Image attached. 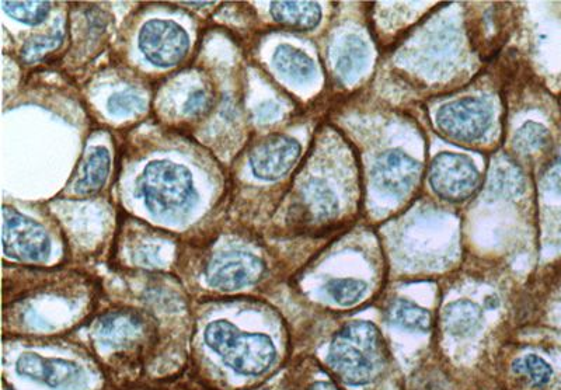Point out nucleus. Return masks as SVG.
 <instances>
[{
	"label": "nucleus",
	"instance_id": "17",
	"mask_svg": "<svg viewBox=\"0 0 561 390\" xmlns=\"http://www.w3.org/2000/svg\"><path fill=\"white\" fill-rule=\"evenodd\" d=\"M482 320V309L470 301L452 302L442 313V323L446 332L455 337L472 336L482 326Z\"/></svg>",
	"mask_w": 561,
	"mask_h": 390
},
{
	"label": "nucleus",
	"instance_id": "6",
	"mask_svg": "<svg viewBox=\"0 0 561 390\" xmlns=\"http://www.w3.org/2000/svg\"><path fill=\"white\" fill-rule=\"evenodd\" d=\"M3 250L12 259L41 263L50 257L51 239L36 221L12 208H3Z\"/></svg>",
	"mask_w": 561,
	"mask_h": 390
},
{
	"label": "nucleus",
	"instance_id": "4",
	"mask_svg": "<svg viewBox=\"0 0 561 390\" xmlns=\"http://www.w3.org/2000/svg\"><path fill=\"white\" fill-rule=\"evenodd\" d=\"M493 117L494 111L490 102L468 97V99L444 104L438 110L435 121L439 131L446 137L465 144H473L489 132Z\"/></svg>",
	"mask_w": 561,
	"mask_h": 390
},
{
	"label": "nucleus",
	"instance_id": "12",
	"mask_svg": "<svg viewBox=\"0 0 561 390\" xmlns=\"http://www.w3.org/2000/svg\"><path fill=\"white\" fill-rule=\"evenodd\" d=\"M16 371L24 378L54 389L76 388L85 381V372L76 362L44 358L34 353L20 355Z\"/></svg>",
	"mask_w": 561,
	"mask_h": 390
},
{
	"label": "nucleus",
	"instance_id": "23",
	"mask_svg": "<svg viewBox=\"0 0 561 390\" xmlns=\"http://www.w3.org/2000/svg\"><path fill=\"white\" fill-rule=\"evenodd\" d=\"M368 285L364 281L351 280H331L326 284V292L336 304L341 306H351L357 304L364 298Z\"/></svg>",
	"mask_w": 561,
	"mask_h": 390
},
{
	"label": "nucleus",
	"instance_id": "9",
	"mask_svg": "<svg viewBox=\"0 0 561 390\" xmlns=\"http://www.w3.org/2000/svg\"><path fill=\"white\" fill-rule=\"evenodd\" d=\"M301 152V144L295 138L273 134L254 146L250 152V167L257 179L277 181L294 169Z\"/></svg>",
	"mask_w": 561,
	"mask_h": 390
},
{
	"label": "nucleus",
	"instance_id": "19",
	"mask_svg": "<svg viewBox=\"0 0 561 390\" xmlns=\"http://www.w3.org/2000/svg\"><path fill=\"white\" fill-rule=\"evenodd\" d=\"M489 186L500 197H517L525 191V176L514 160L500 158L491 167Z\"/></svg>",
	"mask_w": 561,
	"mask_h": 390
},
{
	"label": "nucleus",
	"instance_id": "24",
	"mask_svg": "<svg viewBox=\"0 0 561 390\" xmlns=\"http://www.w3.org/2000/svg\"><path fill=\"white\" fill-rule=\"evenodd\" d=\"M517 374L525 375L535 388H543L552 379V367L538 355H526L512 364Z\"/></svg>",
	"mask_w": 561,
	"mask_h": 390
},
{
	"label": "nucleus",
	"instance_id": "29",
	"mask_svg": "<svg viewBox=\"0 0 561 390\" xmlns=\"http://www.w3.org/2000/svg\"><path fill=\"white\" fill-rule=\"evenodd\" d=\"M281 109L277 103L274 102H266L261 103L259 109L256 111V118L260 121L261 124L270 123V121L275 120L278 116H280Z\"/></svg>",
	"mask_w": 561,
	"mask_h": 390
},
{
	"label": "nucleus",
	"instance_id": "26",
	"mask_svg": "<svg viewBox=\"0 0 561 390\" xmlns=\"http://www.w3.org/2000/svg\"><path fill=\"white\" fill-rule=\"evenodd\" d=\"M146 109V100L141 94L125 90L114 93L107 100V110L111 116L130 117L142 113Z\"/></svg>",
	"mask_w": 561,
	"mask_h": 390
},
{
	"label": "nucleus",
	"instance_id": "7",
	"mask_svg": "<svg viewBox=\"0 0 561 390\" xmlns=\"http://www.w3.org/2000/svg\"><path fill=\"white\" fill-rule=\"evenodd\" d=\"M138 47L153 66L172 68L186 58L190 37L180 24L170 20H151L139 31Z\"/></svg>",
	"mask_w": 561,
	"mask_h": 390
},
{
	"label": "nucleus",
	"instance_id": "13",
	"mask_svg": "<svg viewBox=\"0 0 561 390\" xmlns=\"http://www.w3.org/2000/svg\"><path fill=\"white\" fill-rule=\"evenodd\" d=\"M146 334V320L137 312L120 311L107 313L97 325V340L104 347L127 348L134 346Z\"/></svg>",
	"mask_w": 561,
	"mask_h": 390
},
{
	"label": "nucleus",
	"instance_id": "27",
	"mask_svg": "<svg viewBox=\"0 0 561 390\" xmlns=\"http://www.w3.org/2000/svg\"><path fill=\"white\" fill-rule=\"evenodd\" d=\"M214 107V97L208 90L197 89L187 97L184 113L190 117H202Z\"/></svg>",
	"mask_w": 561,
	"mask_h": 390
},
{
	"label": "nucleus",
	"instance_id": "8",
	"mask_svg": "<svg viewBox=\"0 0 561 390\" xmlns=\"http://www.w3.org/2000/svg\"><path fill=\"white\" fill-rule=\"evenodd\" d=\"M264 271L266 266L259 257L245 252H226L209 261L205 280L211 288L238 291L257 284Z\"/></svg>",
	"mask_w": 561,
	"mask_h": 390
},
{
	"label": "nucleus",
	"instance_id": "10",
	"mask_svg": "<svg viewBox=\"0 0 561 390\" xmlns=\"http://www.w3.org/2000/svg\"><path fill=\"white\" fill-rule=\"evenodd\" d=\"M421 165L400 149H389L376 159L372 183L386 197L400 198L413 190L420 179Z\"/></svg>",
	"mask_w": 561,
	"mask_h": 390
},
{
	"label": "nucleus",
	"instance_id": "14",
	"mask_svg": "<svg viewBox=\"0 0 561 390\" xmlns=\"http://www.w3.org/2000/svg\"><path fill=\"white\" fill-rule=\"evenodd\" d=\"M111 170V156L104 146H94L90 149L79 167V176L75 181L76 194L93 195L100 191L107 183Z\"/></svg>",
	"mask_w": 561,
	"mask_h": 390
},
{
	"label": "nucleus",
	"instance_id": "16",
	"mask_svg": "<svg viewBox=\"0 0 561 390\" xmlns=\"http://www.w3.org/2000/svg\"><path fill=\"white\" fill-rule=\"evenodd\" d=\"M273 65L289 82H310L316 75L315 61L306 52L288 44L278 45L275 48Z\"/></svg>",
	"mask_w": 561,
	"mask_h": 390
},
{
	"label": "nucleus",
	"instance_id": "22",
	"mask_svg": "<svg viewBox=\"0 0 561 390\" xmlns=\"http://www.w3.org/2000/svg\"><path fill=\"white\" fill-rule=\"evenodd\" d=\"M6 15L27 26H38L50 15V2H2Z\"/></svg>",
	"mask_w": 561,
	"mask_h": 390
},
{
	"label": "nucleus",
	"instance_id": "3",
	"mask_svg": "<svg viewBox=\"0 0 561 390\" xmlns=\"http://www.w3.org/2000/svg\"><path fill=\"white\" fill-rule=\"evenodd\" d=\"M204 340L229 368L240 375L264 374L277 357V350L270 337L240 332L225 320H216L208 325Z\"/></svg>",
	"mask_w": 561,
	"mask_h": 390
},
{
	"label": "nucleus",
	"instance_id": "5",
	"mask_svg": "<svg viewBox=\"0 0 561 390\" xmlns=\"http://www.w3.org/2000/svg\"><path fill=\"white\" fill-rule=\"evenodd\" d=\"M482 183L479 169L468 156L439 153L432 160L430 184L438 197L449 203H462L476 193Z\"/></svg>",
	"mask_w": 561,
	"mask_h": 390
},
{
	"label": "nucleus",
	"instance_id": "20",
	"mask_svg": "<svg viewBox=\"0 0 561 390\" xmlns=\"http://www.w3.org/2000/svg\"><path fill=\"white\" fill-rule=\"evenodd\" d=\"M389 322L409 332L427 333L432 326L431 313L413 302L397 299L389 306Z\"/></svg>",
	"mask_w": 561,
	"mask_h": 390
},
{
	"label": "nucleus",
	"instance_id": "28",
	"mask_svg": "<svg viewBox=\"0 0 561 390\" xmlns=\"http://www.w3.org/2000/svg\"><path fill=\"white\" fill-rule=\"evenodd\" d=\"M543 184L550 193L561 195V153L546 167Z\"/></svg>",
	"mask_w": 561,
	"mask_h": 390
},
{
	"label": "nucleus",
	"instance_id": "15",
	"mask_svg": "<svg viewBox=\"0 0 561 390\" xmlns=\"http://www.w3.org/2000/svg\"><path fill=\"white\" fill-rule=\"evenodd\" d=\"M271 16L288 29L309 31L322 20V9L316 2H273Z\"/></svg>",
	"mask_w": 561,
	"mask_h": 390
},
{
	"label": "nucleus",
	"instance_id": "25",
	"mask_svg": "<svg viewBox=\"0 0 561 390\" xmlns=\"http://www.w3.org/2000/svg\"><path fill=\"white\" fill-rule=\"evenodd\" d=\"M62 40H64L62 30L51 31V33L43 34V36L31 37L23 45L22 52H20L23 61L26 64L40 61L48 52L57 50Z\"/></svg>",
	"mask_w": 561,
	"mask_h": 390
},
{
	"label": "nucleus",
	"instance_id": "21",
	"mask_svg": "<svg viewBox=\"0 0 561 390\" xmlns=\"http://www.w3.org/2000/svg\"><path fill=\"white\" fill-rule=\"evenodd\" d=\"M552 142V135L542 124L526 123L522 125L512 139L515 151L522 155H532V153L545 151Z\"/></svg>",
	"mask_w": 561,
	"mask_h": 390
},
{
	"label": "nucleus",
	"instance_id": "11",
	"mask_svg": "<svg viewBox=\"0 0 561 390\" xmlns=\"http://www.w3.org/2000/svg\"><path fill=\"white\" fill-rule=\"evenodd\" d=\"M339 200L322 180H309L298 191L291 207L295 224L303 228H324L339 215Z\"/></svg>",
	"mask_w": 561,
	"mask_h": 390
},
{
	"label": "nucleus",
	"instance_id": "30",
	"mask_svg": "<svg viewBox=\"0 0 561 390\" xmlns=\"http://www.w3.org/2000/svg\"><path fill=\"white\" fill-rule=\"evenodd\" d=\"M310 390H339L333 383L329 382H317L310 388Z\"/></svg>",
	"mask_w": 561,
	"mask_h": 390
},
{
	"label": "nucleus",
	"instance_id": "31",
	"mask_svg": "<svg viewBox=\"0 0 561 390\" xmlns=\"http://www.w3.org/2000/svg\"><path fill=\"white\" fill-rule=\"evenodd\" d=\"M183 5L186 6H191V8H195V6H200V8H204V6H208V5H212V3H205V2H200V3H183Z\"/></svg>",
	"mask_w": 561,
	"mask_h": 390
},
{
	"label": "nucleus",
	"instance_id": "18",
	"mask_svg": "<svg viewBox=\"0 0 561 390\" xmlns=\"http://www.w3.org/2000/svg\"><path fill=\"white\" fill-rule=\"evenodd\" d=\"M368 45L358 36H348L340 47L336 72L344 83H353L368 64Z\"/></svg>",
	"mask_w": 561,
	"mask_h": 390
},
{
	"label": "nucleus",
	"instance_id": "2",
	"mask_svg": "<svg viewBox=\"0 0 561 390\" xmlns=\"http://www.w3.org/2000/svg\"><path fill=\"white\" fill-rule=\"evenodd\" d=\"M139 193L153 217L180 219L193 210L198 200L193 174L186 166L169 160L149 163L138 180Z\"/></svg>",
	"mask_w": 561,
	"mask_h": 390
},
{
	"label": "nucleus",
	"instance_id": "1",
	"mask_svg": "<svg viewBox=\"0 0 561 390\" xmlns=\"http://www.w3.org/2000/svg\"><path fill=\"white\" fill-rule=\"evenodd\" d=\"M386 348L378 327L369 322L348 323L336 333L327 364L341 381L351 386L371 383L382 374Z\"/></svg>",
	"mask_w": 561,
	"mask_h": 390
}]
</instances>
